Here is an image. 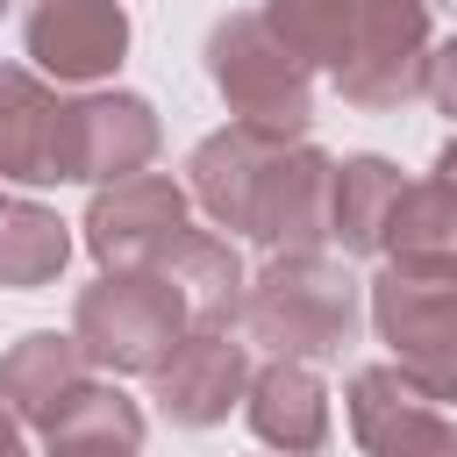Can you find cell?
<instances>
[{"label":"cell","mask_w":457,"mask_h":457,"mask_svg":"<svg viewBox=\"0 0 457 457\" xmlns=\"http://www.w3.org/2000/svg\"><path fill=\"white\" fill-rule=\"evenodd\" d=\"M357 278L321 257V250H300V257H271L250 286H243V343H264L271 357H293V364H314V357H336L350 336H357Z\"/></svg>","instance_id":"1"},{"label":"cell","mask_w":457,"mask_h":457,"mask_svg":"<svg viewBox=\"0 0 457 457\" xmlns=\"http://www.w3.org/2000/svg\"><path fill=\"white\" fill-rule=\"evenodd\" d=\"M371 328L414 393L457 400V257L436 264L386 257V271L371 278Z\"/></svg>","instance_id":"2"},{"label":"cell","mask_w":457,"mask_h":457,"mask_svg":"<svg viewBox=\"0 0 457 457\" xmlns=\"http://www.w3.org/2000/svg\"><path fill=\"white\" fill-rule=\"evenodd\" d=\"M207 79H214V93L228 100L236 121L286 136V143H307L314 71L264 29V14H221L207 29Z\"/></svg>","instance_id":"3"},{"label":"cell","mask_w":457,"mask_h":457,"mask_svg":"<svg viewBox=\"0 0 457 457\" xmlns=\"http://www.w3.org/2000/svg\"><path fill=\"white\" fill-rule=\"evenodd\" d=\"M186 321H193V300L164 271H100L79 293L71 336L100 371H157L164 350L186 336Z\"/></svg>","instance_id":"4"},{"label":"cell","mask_w":457,"mask_h":457,"mask_svg":"<svg viewBox=\"0 0 457 457\" xmlns=\"http://www.w3.org/2000/svg\"><path fill=\"white\" fill-rule=\"evenodd\" d=\"M350 7V57L336 86L350 107H407L428 86V7L421 0H343Z\"/></svg>","instance_id":"5"},{"label":"cell","mask_w":457,"mask_h":457,"mask_svg":"<svg viewBox=\"0 0 457 457\" xmlns=\"http://www.w3.org/2000/svg\"><path fill=\"white\" fill-rule=\"evenodd\" d=\"M328 193H336V157L314 143H278L250 186L243 236L264 243L271 257H300L328 243Z\"/></svg>","instance_id":"6"},{"label":"cell","mask_w":457,"mask_h":457,"mask_svg":"<svg viewBox=\"0 0 457 457\" xmlns=\"http://www.w3.org/2000/svg\"><path fill=\"white\" fill-rule=\"evenodd\" d=\"M250 386V343L236 321H186V336L164 350V364L150 371V393L164 407V421L179 428H214L228 421V407Z\"/></svg>","instance_id":"7"},{"label":"cell","mask_w":457,"mask_h":457,"mask_svg":"<svg viewBox=\"0 0 457 457\" xmlns=\"http://www.w3.org/2000/svg\"><path fill=\"white\" fill-rule=\"evenodd\" d=\"M150 157H157V107L150 100H136V93L64 100V121H57V179L114 186V179L150 171Z\"/></svg>","instance_id":"8"},{"label":"cell","mask_w":457,"mask_h":457,"mask_svg":"<svg viewBox=\"0 0 457 457\" xmlns=\"http://www.w3.org/2000/svg\"><path fill=\"white\" fill-rule=\"evenodd\" d=\"M186 228V186L171 171H136L93 193L86 207V250L107 271H157V257Z\"/></svg>","instance_id":"9"},{"label":"cell","mask_w":457,"mask_h":457,"mask_svg":"<svg viewBox=\"0 0 457 457\" xmlns=\"http://www.w3.org/2000/svg\"><path fill=\"white\" fill-rule=\"evenodd\" d=\"M21 43H29L36 71H50L64 86H93L129 57V14H121V0H36L21 21Z\"/></svg>","instance_id":"10"},{"label":"cell","mask_w":457,"mask_h":457,"mask_svg":"<svg viewBox=\"0 0 457 457\" xmlns=\"http://www.w3.org/2000/svg\"><path fill=\"white\" fill-rule=\"evenodd\" d=\"M350 428L364 457H457V428L393 364H364L350 378Z\"/></svg>","instance_id":"11"},{"label":"cell","mask_w":457,"mask_h":457,"mask_svg":"<svg viewBox=\"0 0 457 457\" xmlns=\"http://www.w3.org/2000/svg\"><path fill=\"white\" fill-rule=\"evenodd\" d=\"M243 407H250L257 443H271V450H286V457H314V450L328 443V393H321L314 364L271 357L264 371H250Z\"/></svg>","instance_id":"12"},{"label":"cell","mask_w":457,"mask_h":457,"mask_svg":"<svg viewBox=\"0 0 457 457\" xmlns=\"http://www.w3.org/2000/svg\"><path fill=\"white\" fill-rule=\"evenodd\" d=\"M86 378H93V364H86L79 336L36 328V336H21V343L0 357V407H7L14 421H29V428H50L57 407H64Z\"/></svg>","instance_id":"13"},{"label":"cell","mask_w":457,"mask_h":457,"mask_svg":"<svg viewBox=\"0 0 457 457\" xmlns=\"http://www.w3.org/2000/svg\"><path fill=\"white\" fill-rule=\"evenodd\" d=\"M57 121H64V100L36 71L0 64V179L57 186Z\"/></svg>","instance_id":"14"},{"label":"cell","mask_w":457,"mask_h":457,"mask_svg":"<svg viewBox=\"0 0 457 457\" xmlns=\"http://www.w3.org/2000/svg\"><path fill=\"white\" fill-rule=\"evenodd\" d=\"M278 143H286V136H264V129H250V121L214 129V136L186 157V186H193V200H200L221 228H236V236H243L250 186H257V171H264V157H271Z\"/></svg>","instance_id":"15"},{"label":"cell","mask_w":457,"mask_h":457,"mask_svg":"<svg viewBox=\"0 0 457 457\" xmlns=\"http://www.w3.org/2000/svg\"><path fill=\"white\" fill-rule=\"evenodd\" d=\"M43 443H50V457H143V407L129 393H114V386L86 378L57 407Z\"/></svg>","instance_id":"16"},{"label":"cell","mask_w":457,"mask_h":457,"mask_svg":"<svg viewBox=\"0 0 457 457\" xmlns=\"http://www.w3.org/2000/svg\"><path fill=\"white\" fill-rule=\"evenodd\" d=\"M400 171L386 157H343L336 164V193H328V243H343V257H378L386 214L400 200Z\"/></svg>","instance_id":"17"},{"label":"cell","mask_w":457,"mask_h":457,"mask_svg":"<svg viewBox=\"0 0 457 457\" xmlns=\"http://www.w3.org/2000/svg\"><path fill=\"white\" fill-rule=\"evenodd\" d=\"M386 257L400 264H436V257H457V193L443 179H421V186H400L393 214H386V236H378Z\"/></svg>","instance_id":"18"},{"label":"cell","mask_w":457,"mask_h":457,"mask_svg":"<svg viewBox=\"0 0 457 457\" xmlns=\"http://www.w3.org/2000/svg\"><path fill=\"white\" fill-rule=\"evenodd\" d=\"M71 257V236L36 200H0V286H50Z\"/></svg>","instance_id":"19"},{"label":"cell","mask_w":457,"mask_h":457,"mask_svg":"<svg viewBox=\"0 0 457 457\" xmlns=\"http://www.w3.org/2000/svg\"><path fill=\"white\" fill-rule=\"evenodd\" d=\"M264 29L307 64V71H328L350 57V7L343 0H264Z\"/></svg>","instance_id":"20"},{"label":"cell","mask_w":457,"mask_h":457,"mask_svg":"<svg viewBox=\"0 0 457 457\" xmlns=\"http://www.w3.org/2000/svg\"><path fill=\"white\" fill-rule=\"evenodd\" d=\"M450 121H457V36L443 43V50H428V86H421Z\"/></svg>","instance_id":"21"},{"label":"cell","mask_w":457,"mask_h":457,"mask_svg":"<svg viewBox=\"0 0 457 457\" xmlns=\"http://www.w3.org/2000/svg\"><path fill=\"white\" fill-rule=\"evenodd\" d=\"M0 457H29V450H21V421H14L7 407H0Z\"/></svg>","instance_id":"22"},{"label":"cell","mask_w":457,"mask_h":457,"mask_svg":"<svg viewBox=\"0 0 457 457\" xmlns=\"http://www.w3.org/2000/svg\"><path fill=\"white\" fill-rule=\"evenodd\" d=\"M436 179H443V186H450V193H457V136H450V143H443V157H436Z\"/></svg>","instance_id":"23"},{"label":"cell","mask_w":457,"mask_h":457,"mask_svg":"<svg viewBox=\"0 0 457 457\" xmlns=\"http://www.w3.org/2000/svg\"><path fill=\"white\" fill-rule=\"evenodd\" d=\"M443 7H450V14H457V0H443Z\"/></svg>","instance_id":"24"},{"label":"cell","mask_w":457,"mask_h":457,"mask_svg":"<svg viewBox=\"0 0 457 457\" xmlns=\"http://www.w3.org/2000/svg\"><path fill=\"white\" fill-rule=\"evenodd\" d=\"M0 14H7V0H0Z\"/></svg>","instance_id":"25"}]
</instances>
